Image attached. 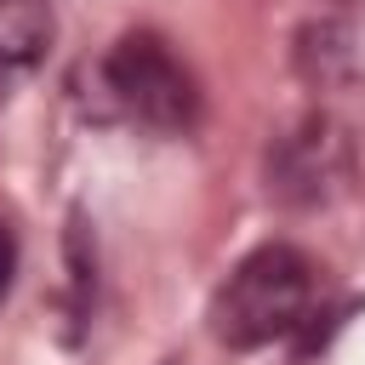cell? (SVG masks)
<instances>
[{"mask_svg":"<svg viewBox=\"0 0 365 365\" xmlns=\"http://www.w3.org/2000/svg\"><path fill=\"white\" fill-rule=\"evenodd\" d=\"M11 274H17V240H11V228L0 222V297L11 291Z\"/></svg>","mask_w":365,"mask_h":365,"instance_id":"5b68a950","label":"cell"},{"mask_svg":"<svg viewBox=\"0 0 365 365\" xmlns=\"http://www.w3.org/2000/svg\"><path fill=\"white\" fill-rule=\"evenodd\" d=\"M103 86L120 103V114L148 131H188L200 114V97L182 63L165 51L160 34H143V29L114 40V51L103 57Z\"/></svg>","mask_w":365,"mask_h":365,"instance_id":"3957f363","label":"cell"},{"mask_svg":"<svg viewBox=\"0 0 365 365\" xmlns=\"http://www.w3.org/2000/svg\"><path fill=\"white\" fill-rule=\"evenodd\" d=\"M51 29V0H0V86L46 57Z\"/></svg>","mask_w":365,"mask_h":365,"instance_id":"277c9868","label":"cell"},{"mask_svg":"<svg viewBox=\"0 0 365 365\" xmlns=\"http://www.w3.org/2000/svg\"><path fill=\"white\" fill-rule=\"evenodd\" d=\"M319 274L297 245H262L251 251L211 297V336L222 348H268L291 336L314 308Z\"/></svg>","mask_w":365,"mask_h":365,"instance_id":"6da1fadb","label":"cell"},{"mask_svg":"<svg viewBox=\"0 0 365 365\" xmlns=\"http://www.w3.org/2000/svg\"><path fill=\"white\" fill-rule=\"evenodd\" d=\"M262 182H268V200H279V205H297V211L331 205L354 182L348 125H336L331 114H302V120L279 125L262 154Z\"/></svg>","mask_w":365,"mask_h":365,"instance_id":"7a4b0ae2","label":"cell"}]
</instances>
